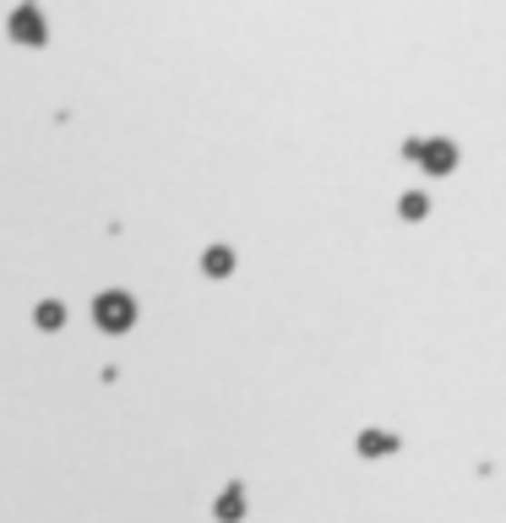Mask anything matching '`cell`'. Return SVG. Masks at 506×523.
I'll use <instances>...</instances> for the list:
<instances>
[{
  "label": "cell",
  "instance_id": "cell-5",
  "mask_svg": "<svg viewBox=\"0 0 506 523\" xmlns=\"http://www.w3.org/2000/svg\"><path fill=\"white\" fill-rule=\"evenodd\" d=\"M60 322H65L60 300H44V306H38V327H60Z\"/></svg>",
  "mask_w": 506,
  "mask_h": 523
},
{
  "label": "cell",
  "instance_id": "cell-3",
  "mask_svg": "<svg viewBox=\"0 0 506 523\" xmlns=\"http://www.w3.org/2000/svg\"><path fill=\"white\" fill-rule=\"evenodd\" d=\"M414 153H420V164H425L431 175H447V169H452V158H458L447 142H414Z\"/></svg>",
  "mask_w": 506,
  "mask_h": 523
},
{
  "label": "cell",
  "instance_id": "cell-1",
  "mask_svg": "<svg viewBox=\"0 0 506 523\" xmlns=\"http://www.w3.org/2000/svg\"><path fill=\"white\" fill-rule=\"evenodd\" d=\"M93 317H98L104 333H125V327L136 322V300H131L125 289H109V295H98V311H93Z\"/></svg>",
  "mask_w": 506,
  "mask_h": 523
},
{
  "label": "cell",
  "instance_id": "cell-6",
  "mask_svg": "<svg viewBox=\"0 0 506 523\" xmlns=\"http://www.w3.org/2000/svg\"><path fill=\"white\" fill-rule=\"evenodd\" d=\"M425 207H431V202H425V196H403V213H409V218H420V213H425Z\"/></svg>",
  "mask_w": 506,
  "mask_h": 523
},
{
  "label": "cell",
  "instance_id": "cell-4",
  "mask_svg": "<svg viewBox=\"0 0 506 523\" xmlns=\"http://www.w3.org/2000/svg\"><path fill=\"white\" fill-rule=\"evenodd\" d=\"M202 273H213V278H229V273H234V251H229V246H213V251L202 256Z\"/></svg>",
  "mask_w": 506,
  "mask_h": 523
},
{
  "label": "cell",
  "instance_id": "cell-2",
  "mask_svg": "<svg viewBox=\"0 0 506 523\" xmlns=\"http://www.w3.org/2000/svg\"><path fill=\"white\" fill-rule=\"evenodd\" d=\"M11 38H16V44H33V49L49 38V27H44V16H38V5H33V0L11 11Z\"/></svg>",
  "mask_w": 506,
  "mask_h": 523
}]
</instances>
